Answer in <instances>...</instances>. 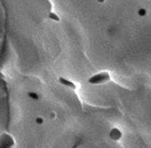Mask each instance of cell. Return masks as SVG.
I'll return each instance as SVG.
<instances>
[{"mask_svg":"<svg viewBox=\"0 0 151 148\" xmlns=\"http://www.w3.org/2000/svg\"><path fill=\"white\" fill-rule=\"evenodd\" d=\"M109 80H110V75L108 72H100V73H96V75L91 76L89 79V83L90 84H103Z\"/></svg>","mask_w":151,"mask_h":148,"instance_id":"obj_1","label":"cell"},{"mask_svg":"<svg viewBox=\"0 0 151 148\" xmlns=\"http://www.w3.org/2000/svg\"><path fill=\"white\" fill-rule=\"evenodd\" d=\"M109 138H110L113 142H119L120 139L123 138V133L118 128H113L110 131H109Z\"/></svg>","mask_w":151,"mask_h":148,"instance_id":"obj_2","label":"cell"},{"mask_svg":"<svg viewBox=\"0 0 151 148\" xmlns=\"http://www.w3.org/2000/svg\"><path fill=\"white\" fill-rule=\"evenodd\" d=\"M58 81H59V84H62V85H64V86H67V88H70V89H76V84L73 83L72 80H68V79H65V77H62L60 76L59 79H58Z\"/></svg>","mask_w":151,"mask_h":148,"instance_id":"obj_3","label":"cell"},{"mask_svg":"<svg viewBox=\"0 0 151 148\" xmlns=\"http://www.w3.org/2000/svg\"><path fill=\"white\" fill-rule=\"evenodd\" d=\"M137 16H138L140 18H145L147 16V9L146 8H138V10H137Z\"/></svg>","mask_w":151,"mask_h":148,"instance_id":"obj_4","label":"cell"},{"mask_svg":"<svg viewBox=\"0 0 151 148\" xmlns=\"http://www.w3.org/2000/svg\"><path fill=\"white\" fill-rule=\"evenodd\" d=\"M27 95H28V98H30V99H32V100H38L41 98V95L37 94L36 92H28V94H27Z\"/></svg>","mask_w":151,"mask_h":148,"instance_id":"obj_5","label":"cell"},{"mask_svg":"<svg viewBox=\"0 0 151 148\" xmlns=\"http://www.w3.org/2000/svg\"><path fill=\"white\" fill-rule=\"evenodd\" d=\"M49 18H50L51 21H55V22H59V21H60L59 16H58L56 13H54V12H50V13H49Z\"/></svg>","mask_w":151,"mask_h":148,"instance_id":"obj_6","label":"cell"},{"mask_svg":"<svg viewBox=\"0 0 151 148\" xmlns=\"http://www.w3.org/2000/svg\"><path fill=\"white\" fill-rule=\"evenodd\" d=\"M35 122H36V125H42L44 122H45V120H44L42 116H37L36 119H35Z\"/></svg>","mask_w":151,"mask_h":148,"instance_id":"obj_7","label":"cell"},{"mask_svg":"<svg viewBox=\"0 0 151 148\" xmlns=\"http://www.w3.org/2000/svg\"><path fill=\"white\" fill-rule=\"evenodd\" d=\"M49 119H50V120H55L56 119V113H55V112L51 111L50 113H49Z\"/></svg>","mask_w":151,"mask_h":148,"instance_id":"obj_8","label":"cell"},{"mask_svg":"<svg viewBox=\"0 0 151 148\" xmlns=\"http://www.w3.org/2000/svg\"><path fill=\"white\" fill-rule=\"evenodd\" d=\"M105 1H106V0H97V3H100V4H104Z\"/></svg>","mask_w":151,"mask_h":148,"instance_id":"obj_9","label":"cell"}]
</instances>
